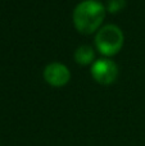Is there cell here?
Instances as JSON below:
<instances>
[{
	"label": "cell",
	"instance_id": "7a4b0ae2",
	"mask_svg": "<svg viewBox=\"0 0 145 146\" xmlns=\"http://www.w3.org/2000/svg\"><path fill=\"white\" fill-rule=\"evenodd\" d=\"M123 45V33L116 25H108L100 28L95 36V46L105 56L117 54Z\"/></svg>",
	"mask_w": 145,
	"mask_h": 146
},
{
	"label": "cell",
	"instance_id": "277c9868",
	"mask_svg": "<svg viewBox=\"0 0 145 146\" xmlns=\"http://www.w3.org/2000/svg\"><path fill=\"white\" fill-rule=\"evenodd\" d=\"M44 78L49 85L54 87L64 86L71 78V73L68 68L62 63H51L44 69Z\"/></svg>",
	"mask_w": 145,
	"mask_h": 146
},
{
	"label": "cell",
	"instance_id": "6da1fadb",
	"mask_svg": "<svg viewBox=\"0 0 145 146\" xmlns=\"http://www.w3.org/2000/svg\"><path fill=\"white\" fill-rule=\"evenodd\" d=\"M105 17V9L99 1L85 0L73 10V23L77 31L85 35L92 33L100 27Z\"/></svg>",
	"mask_w": 145,
	"mask_h": 146
},
{
	"label": "cell",
	"instance_id": "3957f363",
	"mask_svg": "<svg viewBox=\"0 0 145 146\" xmlns=\"http://www.w3.org/2000/svg\"><path fill=\"white\" fill-rule=\"evenodd\" d=\"M91 76L96 82L102 85H110L118 76V68L110 59H98L91 67Z\"/></svg>",
	"mask_w": 145,
	"mask_h": 146
},
{
	"label": "cell",
	"instance_id": "5b68a950",
	"mask_svg": "<svg viewBox=\"0 0 145 146\" xmlns=\"http://www.w3.org/2000/svg\"><path fill=\"white\" fill-rule=\"evenodd\" d=\"M94 59H95V53L91 46L89 45H82L74 51V60L78 64L86 66V64L91 63Z\"/></svg>",
	"mask_w": 145,
	"mask_h": 146
},
{
	"label": "cell",
	"instance_id": "8992f818",
	"mask_svg": "<svg viewBox=\"0 0 145 146\" xmlns=\"http://www.w3.org/2000/svg\"><path fill=\"white\" fill-rule=\"evenodd\" d=\"M126 7V0H108V10L110 13H117Z\"/></svg>",
	"mask_w": 145,
	"mask_h": 146
}]
</instances>
